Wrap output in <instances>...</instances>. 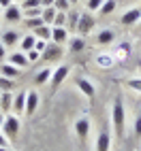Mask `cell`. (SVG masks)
Returning <instances> with one entry per match:
<instances>
[{"instance_id":"6da1fadb","label":"cell","mask_w":141,"mask_h":151,"mask_svg":"<svg viewBox=\"0 0 141 151\" xmlns=\"http://www.w3.org/2000/svg\"><path fill=\"white\" fill-rule=\"evenodd\" d=\"M111 122H113V130L118 136L124 134V124H126V111H124V102L122 98H116L113 100V111H111Z\"/></svg>"},{"instance_id":"7a4b0ae2","label":"cell","mask_w":141,"mask_h":151,"mask_svg":"<svg viewBox=\"0 0 141 151\" xmlns=\"http://www.w3.org/2000/svg\"><path fill=\"white\" fill-rule=\"evenodd\" d=\"M19 130H22V119L19 115H4V124H2V134L9 140H15L19 136Z\"/></svg>"},{"instance_id":"3957f363","label":"cell","mask_w":141,"mask_h":151,"mask_svg":"<svg viewBox=\"0 0 141 151\" xmlns=\"http://www.w3.org/2000/svg\"><path fill=\"white\" fill-rule=\"evenodd\" d=\"M90 128H92V124H90V117H79L77 122H75V134H77V138L81 140V143H86V140H88Z\"/></svg>"},{"instance_id":"277c9868","label":"cell","mask_w":141,"mask_h":151,"mask_svg":"<svg viewBox=\"0 0 141 151\" xmlns=\"http://www.w3.org/2000/svg\"><path fill=\"white\" fill-rule=\"evenodd\" d=\"M68 73H70V68H68L66 64H60L58 68H54L52 79H49V81H52V87H54V89H58L60 85H62V81L68 77Z\"/></svg>"},{"instance_id":"5b68a950","label":"cell","mask_w":141,"mask_h":151,"mask_svg":"<svg viewBox=\"0 0 141 151\" xmlns=\"http://www.w3.org/2000/svg\"><path fill=\"white\" fill-rule=\"evenodd\" d=\"M92 28H94V17L90 15V13H81V15H79L77 34H79V36H86V34L92 32Z\"/></svg>"},{"instance_id":"8992f818","label":"cell","mask_w":141,"mask_h":151,"mask_svg":"<svg viewBox=\"0 0 141 151\" xmlns=\"http://www.w3.org/2000/svg\"><path fill=\"white\" fill-rule=\"evenodd\" d=\"M139 19H141V9L135 6V9H128L120 22H122V26H133V24H139Z\"/></svg>"},{"instance_id":"52a82bcc","label":"cell","mask_w":141,"mask_h":151,"mask_svg":"<svg viewBox=\"0 0 141 151\" xmlns=\"http://www.w3.org/2000/svg\"><path fill=\"white\" fill-rule=\"evenodd\" d=\"M39 94H36V89H30V92L26 94V113L24 115H32L34 111H36V106H39Z\"/></svg>"},{"instance_id":"ba28073f","label":"cell","mask_w":141,"mask_h":151,"mask_svg":"<svg viewBox=\"0 0 141 151\" xmlns=\"http://www.w3.org/2000/svg\"><path fill=\"white\" fill-rule=\"evenodd\" d=\"M75 83H77V87L81 89V94H84V96H86L88 100H92V98H94V94H96V89H94V85L90 83V81H88L86 77H79V79H77Z\"/></svg>"},{"instance_id":"9c48e42d","label":"cell","mask_w":141,"mask_h":151,"mask_svg":"<svg viewBox=\"0 0 141 151\" xmlns=\"http://www.w3.org/2000/svg\"><path fill=\"white\" fill-rule=\"evenodd\" d=\"M52 41L56 45H62L68 41V30L62 28V26H52Z\"/></svg>"},{"instance_id":"30bf717a","label":"cell","mask_w":141,"mask_h":151,"mask_svg":"<svg viewBox=\"0 0 141 151\" xmlns=\"http://www.w3.org/2000/svg\"><path fill=\"white\" fill-rule=\"evenodd\" d=\"M45 60H47V62H54V60H60V58H62L64 55V51H62V47H60V45H47V49H45V53H41Z\"/></svg>"},{"instance_id":"8fae6325","label":"cell","mask_w":141,"mask_h":151,"mask_svg":"<svg viewBox=\"0 0 141 151\" xmlns=\"http://www.w3.org/2000/svg\"><path fill=\"white\" fill-rule=\"evenodd\" d=\"M22 6L19 4H11L9 9H4V19L9 24H15V22H19V19H22Z\"/></svg>"},{"instance_id":"7c38bea8","label":"cell","mask_w":141,"mask_h":151,"mask_svg":"<svg viewBox=\"0 0 141 151\" xmlns=\"http://www.w3.org/2000/svg\"><path fill=\"white\" fill-rule=\"evenodd\" d=\"M26 94L28 92H19L15 98H13V113L22 117L26 113Z\"/></svg>"},{"instance_id":"4fadbf2b","label":"cell","mask_w":141,"mask_h":151,"mask_svg":"<svg viewBox=\"0 0 141 151\" xmlns=\"http://www.w3.org/2000/svg\"><path fill=\"white\" fill-rule=\"evenodd\" d=\"M9 62H11L13 66H17V68H28L30 60H28V55H26L24 51H15V53H11V58H9Z\"/></svg>"},{"instance_id":"5bb4252c","label":"cell","mask_w":141,"mask_h":151,"mask_svg":"<svg viewBox=\"0 0 141 151\" xmlns=\"http://www.w3.org/2000/svg\"><path fill=\"white\" fill-rule=\"evenodd\" d=\"M0 77H9V79H15V77H19V68L17 66H13L11 62H2L0 64Z\"/></svg>"},{"instance_id":"9a60e30c","label":"cell","mask_w":141,"mask_h":151,"mask_svg":"<svg viewBox=\"0 0 141 151\" xmlns=\"http://www.w3.org/2000/svg\"><path fill=\"white\" fill-rule=\"evenodd\" d=\"M15 43H19V32L17 30H4L2 32V45L4 47H13Z\"/></svg>"},{"instance_id":"2e32d148","label":"cell","mask_w":141,"mask_h":151,"mask_svg":"<svg viewBox=\"0 0 141 151\" xmlns=\"http://www.w3.org/2000/svg\"><path fill=\"white\" fill-rule=\"evenodd\" d=\"M96 41H98V45H111L113 41H116V32L113 30H100L98 32V36H96Z\"/></svg>"},{"instance_id":"e0dca14e","label":"cell","mask_w":141,"mask_h":151,"mask_svg":"<svg viewBox=\"0 0 141 151\" xmlns=\"http://www.w3.org/2000/svg\"><path fill=\"white\" fill-rule=\"evenodd\" d=\"M109 147H111V136L103 130L96 138V151H109Z\"/></svg>"},{"instance_id":"ac0fdd59","label":"cell","mask_w":141,"mask_h":151,"mask_svg":"<svg viewBox=\"0 0 141 151\" xmlns=\"http://www.w3.org/2000/svg\"><path fill=\"white\" fill-rule=\"evenodd\" d=\"M56 15H58L56 6H45V9H43V13H41V19H43V24H45V26H54Z\"/></svg>"},{"instance_id":"d6986e66","label":"cell","mask_w":141,"mask_h":151,"mask_svg":"<svg viewBox=\"0 0 141 151\" xmlns=\"http://www.w3.org/2000/svg\"><path fill=\"white\" fill-rule=\"evenodd\" d=\"M34 43H36V36L34 34H26L22 41H19V51H30V49H34Z\"/></svg>"},{"instance_id":"ffe728a7","label":"cell","mask_w":141,"mask_h":151,"mask_svg":"<svg viewBox=\"0 0 141 151\" xmlns=\"http://www.w3.org/2000/svg\"><path fill=\"white\" fill-rule=\"evenodd\" d=\"M0 111H2V113L13 111V96H11V92H2V96H0Z\"/></svg>"},{"instance_id":"44dd1931","label":"cell","mask_w":141,"mask_h":151,"mask_svg":"<svg viewBox=\"0 0 141 151\" xmlns=\"http://www.w3.org/2000/svg\"><path fill=\"white\" fill-rule=\"evenodd\" d=\"M36 38H41V41H49V38H52V26H39L36 30H34V32H32Z\"/></svg>"},{"instance_id":"7402d4cb","label":"cell","mask_w":141,"mask_h":151,"mask_svg":"<svg viewBox=\"0 0 141 151\" xmlns=\"http://www.w3.org/2000/svg\"><path fill=\"white\" fill-rule=\"evenodd\" d=\"M52 73H54L52 68H43L41 73H36V77H34V85H45L49 79H52Z\"/></svg>"},{"instance_id":"603a6c76","label":"cell","mask_w":141,"mask_h":151,"mask_svg":"<svg viewBox=\"0 0 141 151\" xmlns=\"http://www.w3.org/2000/svg\"><path fill=\"white\" fill-rule=\"evenodd\" d=\"M68 45H70V51L73 53H79V51H84L86 41H84V36H75V38H68Z\"/></svg>"},{"instance_id":"cb8c5ba5","label":"cell","mask_w":141,"mask_h":151,"mask_svg":"<svg viewBox=\"0 0 141 151\" xmlns=\"http://www.w3.org/2000/svg\"><path fill=\"white\" fill-rule=\"evenodd\" d=\"M79 15H81V13H70V15H66V26H68L70 32H77V26H79Z\"/></svg>"},{"instance_id":"d4e9b609","label":"cell","mask_w":141,"mask_h":151,"mask_svg":"<svg viewBox=\"0 0 141 151\" xmlns=\"http://www.w3.org/2000/svg\"><path fill=\"white\" fill-rule=\"evenodd\" d=\"M113 11H116V0H105V2L100 4V9H98L100 15H111Z\"/></svg>"},{"instance_id":"484cf974","label":"cell","mask_w":141,"mask_h":151,"mask_svg":"<svg viewBox=\"0 0 141 151\" xmlns=\"http://www.w3.org/2000/svg\"><path fill=\"white\" fill-rule=\"evenodd\" d=\"M96 64L103 66V68H109V66L113 64V58L107 55V53H100V55H96Z\"/></svg>"},{"instance_id":"4316f807","label":"cell","mask_w":141,"mask_h":151,"mask_svg":"<svg viewBox=\"0 0 141 151\" xmlns=\"http://www.w3.org/2000/svg\"><path fill=\"white\" fill-rule=\"evenodd\" d=\"M13 87H15L13 79H9V77H0V92H11Z\"/></svg>"},{"instance_id":"83f0119b","label":"cell","mask_w":141,"mask_h":151,"mask_svg":"<svg viewBox=\"0 0 141 151\" xmlns=\"http://www.w3.org/2000/svg\"><path fill=\"white\" fill-rule=\"evenodd\" d=\"M118 58H128V53H130V43H122V45H118Z\"/></svg>"},{"instance_id":"f1b7e54d","label":"cell","mask_w":141,"mask_h":151,"mask_svg":"<svg viewBox=\"0 0 141 151\" xmlns=\"http://www.w3.org/2000/svg\"><path fill=\"white\" fill-rule=\"evenodd\" d=\"M54 6H56V11H60V13H66L68 9H70V2H68V0H56V2H54Z\"/></svg>"},{"instance_id":"f546056e","label":"cell","mask_w":141,"mask_h":151,"mask_svg":"<svg viewBox=\"0 0 141 151\" xmlns=\"http://www.w3.org/2000/svg\"><path fill=\"white\" fill-rule=\"evenodd\" d=\"M41 6V0H22V11H26V9H36Z\"/></svg>"},{"instance_id":"4dcf8cb0","label":"cell","mask_w":141,"mask_h":151,"mask_svg":"<svg viewBox=\"0 0 141 151\" xmlns=\"http://www.w3.org/2000/svg\"><path fill=\"white\" fill-rule=\"evenodd\" d=\"M41 13H43V6H36V9H26V11H24V15H26V17H41Z\"/></svg>"},{"instance_id":"1f68e13d","label":"cell","mask_w":141,"mask_h":151,"mask_svg":"<svg viewBox=\"0 0 141 151\" xmlns=\"http://www.w3.org/2000/svg\"><path fill=\"white\" fill-rule=\"evenodd\" d=\"M26 24L32 28V30H36L39 26H43V19H41V17H28V19H26Z\"/></svg>"},{"instance_id":"d6a6232c","label":"cell","mask_w":141,"mask_h":151,"mask_svg":"<svg viewBox=\"0 0 141 151\" xmlns=\"http://www.w3.org/2000/svg\"><path fill=\"white\" fill-rule=\"evenodd\" d=\"M126 85L130 87V89H135V92H141V79H128V81H126Z\"/></svg>"},{"instance_id":"836d02e7","label":"cell","mask_w":141,"mask_h":151,"mask_svg":"<svg viewBox=\"0 0 141 151\" xmlns=\"http://www.w3.org/2000/svg\"><path fill=\"white\" fill-rule=\"evenodd\" d=\"M54 26L66 28V13H60V11H58V15H56V19H54Z\"/></svg>"},{"instance_id":"e575fe53","label":"cell","mask_w":141,"mask_h":151,"mask_svg":"<svg viewBox=\"0 0 141 151\" xmlns=\"http://www.w3.org/2000/svg\"><path fill=\"white\" fill-rule=\"evenodd\" d=\"M103 2H105V0H88V11H90V13H92V11H98Z\"/></svg>"},{"instance_id":"d590c367","label":"cell","mask_w":141,"mask_h":151,"mask_svg":"<svg viewBox=\"0 0 141 151\" xmlns=\"http://www.w3.org/2000/svg\"><path fill=\"white\" fill-rule=\"evenodd\" d=\"M26 55H28L30 62H36V60L41 58V51H36V49H30V51H26Z\"/></svg>"},{"instance_id":"8d00e7d4","label":"cell","mask_w":141,"mask_h":151,"mask_svg":"<svg viewBox=\"0 0 141 151\" xmlns=\"http://www.w3.org/2000/svg\"><path fill=\"white\" fill-rule=\"evenodd\" d=\"M34 49H36V51H45V49H47V41H41V38H36V43H34Z\"/></svg>"},{"instance_id":"74e56055","label":"cell","mask_w":141,"mask_h":151,"mask_svg":"<svg viewBox=\"0 0 141 151\" xmlns=\"http://www.w3.org/2000/svg\"><path fill=\"white\" fill-rule=\"evenodd\" d=\"M135 134H137V136L141 138V115H139V117L135 119Z\"/></svg>"},{"instance_id":"f35d334b","label":"cell","mask_w":141,"mask_h":151,"mask_svg":"<svg viewBox=\"0 0 141 151\" xmlns=\"http://www.w3.org/2000/svg\"><path fill=\"white\" fill-rule=\"evenodd\" d=\"M7 145H9V138L2 134V130H0V147H7Z\"/></svg>"},{"instance_id":"ab89813d","label":"cell","mask_w":141,"mask_h":151,"mask_svg":"<svg viewBox=\"0 0 141 151\" xmlns=\"http://www.w3.org/2000/svg\"><path fill=\"white\" fill-rule=\"evenodd\" d=\"M13 4V0H0V9H9Z\"/></svg>"},{"instance_id":"60d3db41","label":"cell","mask_w":141,"mask_h":151,"mask_svg":"<svg viewBox=\"0 0 141 151\" xmlns=\"http://www.w3.org/2000/svg\"><path fill=\"white\" fill-rule=\"evenodd\" d=\"M7 58V51H4V45H2V41H0V62Z\"/></svg>"},{"instance_id":"b9f144b4","label":"cell","mask_w":141,"mask_h":151,"mask_svg":"<svg viewBox=\"0 0 141 151\" xmlns=\"http://www.w3.org/2000/svg\"><path fill=\"white\" fill-rule=\"evenodd\" d=\"M54 2L56 0H41V6L45 9V6H54Z\"/></svg>"},{"instance_id":"7bdbcfd3","label":"cell","mask_w":141,"mask_h":151,"mask_svg":"<svg viewBox=\"0 0 141 151\" xmlns=\"http://www.w3.org/2000/svg\"><path fill=\"white\" fill-rule=\"evenodd\" d=\"M2 124H4V113L0 111V130H2Z\"/></svg>"},{"instance_id":"ee69618b","label":"cell","mask_w":141,"mask_h":151,"mask_svg":"<svg viewBox=\"0 0 141 151\" xmlns=\"http://www.w3.org/2000/svg\"><path fill=\"white\" fill-rule=\"evenodd\" d=\"M0 151H11V149H9V147H0Z\"/></svg>"},{"instance_id":"f6af8a7d","label":"cell","mask_w":141,"mask_h":151,"mask_svg":"<svg viewBox=\"0 0 141 151\" xmlns=\"http://www.w3.org/2000/svg\"><path fill=\"white\" fill-rule=\"evenodd\" d=\"M68 2H70V4H73V2H79V0H68Z\"/></svg>"},{"instance_id":"bcb514c9","label":"cell","mask_w":141,"mask_h":151,"mask_svg":"<svg viewBox=\"0 0 141 151\" xmlns=\"http://www.w3.org/2000/svg\"><path fill=\"white\" fill-rule=\"evenodd\" d=\"M139 26H141V19H139Z\"/></svg>"},{"instance_id":"7dc6e473","label":"cell","mask_w":141,"mask_h":151,"mask_svg":"<svg viewBox=\"0 0 141 151\" xmlns=\"http://www.w3.org/2000/svg\"><path fill=\"white\" fill-rule=\"evenodd\" d=\"M0 96H2V92H0Z\"/></svg>"},{"instance_id":"c3c4849f","label":"cell","mask_w":141,"mask_h":151,"mask_svg":"<svg viewBox=\"0 0 141 151\" xmlns=\"http://www.w3.org/2000/svg\"><path fill=\"white\" fill-rule=\"evenodd\" d=\"M0 11H2V9H0Z\"/></svg>"}]
</instances>
